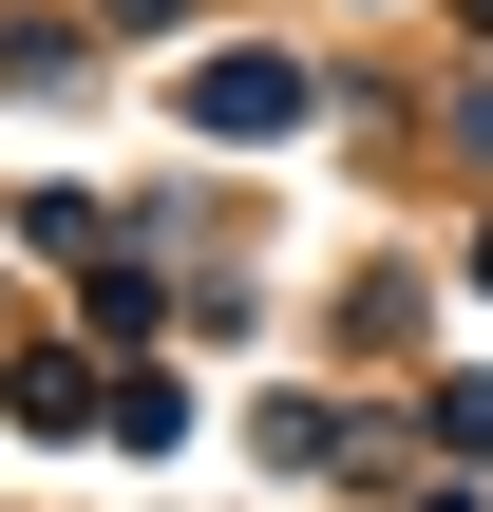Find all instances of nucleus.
Masks as SVG:
<instances>
[{
  "instance_id": "obj_1",
  "label": "nucleus",
  "mask_w": 493,
  "mask_h": 512,
  "mask_svg": "<svg viewBox=\"0 0 493 512\" xmlns=\"http://www.w3.org/2000/svg\"><path fill=\"white\" fill-rule=\"evenodd\" d=\"M209 114H228V133H285V114H304V76H266V57H228V76H209Z\"/></svg>"
},
{
  "instance_id": "obj_2",
  "label": "nucleus",
  "mask_w": 493,
  "mask_h": 512,
  "mask_svg": "<svg viewBox=\"0 0 493 512\" xmlns=\"http://www.w3.org/2000/svg\"><path fill=\"white\" fill-rule=\"evenodd\" d=\"M114 19H171V0H114Z\"/></svg>"
}]
</instances>
